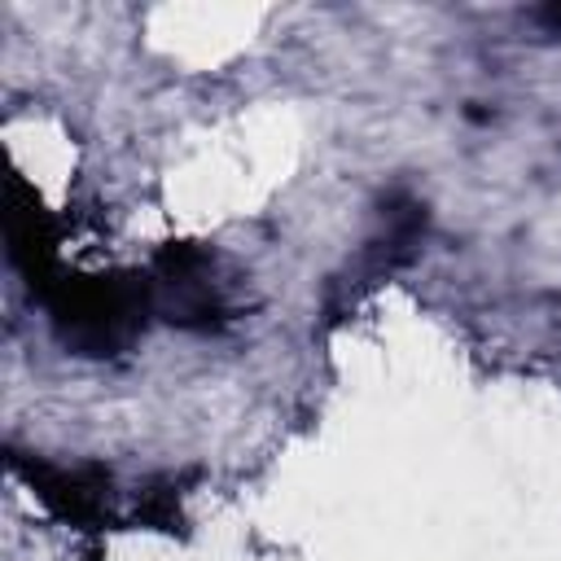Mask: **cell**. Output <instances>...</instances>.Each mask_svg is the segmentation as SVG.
Returning <instances> with one entry per match:
<instances>
[{"label":"cell","instance_id":"277c9868","mask_svg":"<svg viewBox=\"0 0 561 561\" xmlns=\"http://www.w3.org/2000/svg\"><path fill=\"white\" fill-rule=\"evenodd\" d=\"M535 22L548 31V35H561V4H548V9H535Z\"/></svg>","mask_w":561,"mask_h":561},{"label":"cell","instance_id":"3957f363","mask_svg":"<svg viewBox=\"0 0 561 561\" xmlns=\"http://www.w3.org/2000/svg\"><path fill=\"white\" fill-rule=\"evenodd\" d=\"M22 478L35 486V495L66 522L88 526L110 513V473L101 465H26L18 460Z\"/></svg>","mask_w":561,"mask_h":561},{"label":"cell","instance_id":"7a4b0ae2","mask_svg":"<svg viewBox=\"0 0 561 561\" xmlns=\"http://www.w3.org/2000/svg\"><path fill=\"white\" fill-rule=\"evenodd\" d=\"M153 311L184 329H215L228 316V294L215 280V259L197 245H167L153 263Z\"/></svg>","mask_w":561,"mask_h":561},{"label":"cell","instance_id":"6da1fadb","mask_svg":"<svg viewBox=\"0 0 561 561\" xmlns=\"http://www.w3.org/2000/svg\"><path fill=\"white\" fill-rule=\"evenodd\" d=\"M48 307L70 351L114 355L140 333L153 289L145 276H70L48 294Z\"/></svg>","mask_w":561,"mask_h":561}]
</instances>
